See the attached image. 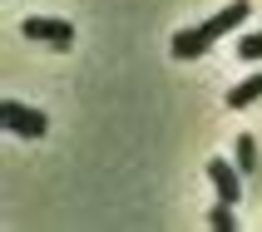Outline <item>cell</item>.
<instances>
[{
  "label": "cell",
  "mask_w": 262,
  "mask_h": 232,
  "mask_svg": "<svg viewBox=\"0 0 262 232\" xmlns=\"http://www.w3.org/2000/svg\"><path fill=\"white\" fill-rule=\"evenodd\" d=\"M262 99V74H248V79H237L228 89V109H248V104Z\"/></svg>",
  "instance_id": "5b68a950"
},
{
  "label": "cell",
  "mask_w": 262,
  "mask_h": 232,
  "mask_svg": "<svg viewBox=\"0 0 262 232\" xmlns=\"http://www.w3.org/2000/svg\"><path fill=\"white\" fill-rule=\"evenodd\" d=\"M248 10H252L248 0H233V5H223L218 15H208L203 25L178 30V35H173V44H168V50H173V59H198V55H208V44H218L223 35H233V30L248 20Z\"/></svg>",
  "instance_id": "6da1fadb"
},
{
  "label": "cell",
  "mask_w": 262,
  "mask_h": 232,
  "mask_svg": "<svg viewBox=\"0 0 262 232\" xmlns=\"http://www.w3.org/2000/svg\"><path fill=\"white\" fill-rule=\"evenodd\" d=\"M237 55H243V59H262V30H252V35L237 40Z\"/></svg>",
  "instance_id": "ba28073f"
},
{
  "label": "cell",
  "mask_w": 262,
  "mask_h": 232,
  "mask_svg": "<svg viewBox=\"0 0 262 232\" xmlns=\"http://www.w3.org/2000/svg\"><path fill=\"white\" fill-rule=\"evenodd\" d=\"M0 119H5V129H10V133H25V138H40V133L50 129V119H45L40 109H30V104H15V99L0 104Z\"/></svg>",
  "instance_id": "3957f363"
},
{
  "label": "cell",
  "mask_w": 262,
  "mask_h": 232,
  "mask_svg": "<svg viewBox=\"0 0 262 232\" xmlns=\"http://www.w3.org/2000/svg\"><path fill=\"white\" fill-rule=\"evenodd\" d=\"M233 163L243 168V178L262 168V163H257V138H252V133H237V144H233Z\"/></svg>",
  "instance_id": "8992f818"
},
{
  "label": "cell",
  "mask_w": 262,
  "mask_h": 232,
  "mask_svg": "<svg viewBox=\"0 0 262 232\" xmlns=\"http://www.w3.org/2000/svg\"><path fill=\"white\" fill-rule=\"evenodd\" d=\"M208 178H213V188L223 193V203H237L243 198V168L228 158H208Z\"/></svg>",
  "instance_id": "277c9868"
},
{
  "label": "cell",
  "mask_w": 262,
  "mask_h": 232,
  "mask_svg": "<svg viewBox=\"0 0 262 232\" xmlns=\"http://www.w3.org/2000/svg\"><path fill=\"white\" fill-rule=\"evenodd\" d=\"M20 35L35 40V44H55V50H70V44H74L70 20H45V15H30L25 25H20Z\"/></svg>",
  "instance_id": "7a4b0ae2"
},
{
  "label": "cell",
  "mask_w": 262,
  "mask_h": 232,
  "mask_svg": "<svg viewBox=\"0 0 262 232\" xmlns=\"http://www.w3.org/2000/svg\"><path fill=\"white\" fill-rule=\"evenodd\" d=\"M208 227H218V232H233L237 222H233V203H218L213 213H208Z\"/></svg>",
  "instance_id": "52a82bcc"
}]
</instances>
